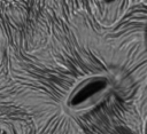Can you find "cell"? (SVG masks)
<instances>
[{"label":"cell","instance_id":"cell-1","mask_svg":"<svg viewBox=\"0 0 147 134\" xmlns=\"http://www.w3.org/2000/svg\"><path fill=\"white\" fill-rule=\"evenodd\" d=\"M113 80L106 73H95L82 79L69 92L64 107L72 113L86 111L99 103L111 89Z\"/></svg>","mask_w":147,"mask_h":134},{"label":"cell","instance_id":"cell-2","mask_svg":"<svg viewBox=\"0 0 147 134\" xmlns=\"http://www.w3.org/2000/svg\"><path fill=\"white\" fill-rule=\"evenodd\" d=\"M0 134H14L11 128L8 126V125H5V124H1L0 125Z\"/></svg>","mask_w":147,"mask_h":134}]
</instances>
